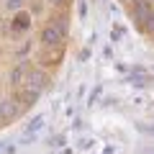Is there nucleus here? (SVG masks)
Wrapping results in <instances>:
<instances>
[{
	"label": "nucleus",
	"mask_w": 154,
	"mask_h": 154,
	"mask_svg": "<svg viewBox=\"0 0 154 154\" xmlns=\"http://www.w3.org/2000/svg\"><path fill=\"white\" fill-rule=\"evenodd\" d=\"M131 3H136V0H131Z\"/></svg>",
	"instance_id": "obj_12"
},
{
	"label": "nucleus",
	"mask_w": 154,
	"mask_h": 154,
	"mask_svg": "<svg viewBox=\"0 0 154 154\" xmlns=\"http://www.w3.org/2000/svg\"><path fill=\"white\" fill-rule=\"evenodd\" d=\"M31 21H33V16H31V11H18V13H13V18H11V23H8V36L11 38H18V36H23V33L31 28Z\"/></svg>",
	"instance_id": "obj_3"
},
{
	"label": "nucleus",
	"mask_w": 154,
	"mask_h": 154,
	"mask_svg": "<svg viewBox=\"0 0 154 154\" xmlns=\"http://www.w3.org/2000/svg\"><path fill=\"white\" fill-rule=\"evenodd\" d=\"M23 105L16 98H0V126H8L21 116Z\"/></svg>",
	"instance_id": "obj_4"
},
{
	"label": "nucleus",
	"mask_w": 154,
	"mask_h": 154,
	"mask_svg": "<svg viewBox=\"0 0 154 154\" xmlns=\"http://www.w3.org/2000/svg\"><path fill=\"white\" fill-rule=\"evenodd\" d=\"M28 46H31V44H28V41H23V44L18 46V51H16V57H26V54H28Z\"/></svg>",
	"instance_id": "obj_9"
},
{
	"label": "nucleus",
	"mask_w": 154,
	"mask_h": 154,
	"mask_svg": "<svg viewBox=\"0 0 154 154\" xmlns=\"http://www.w3.org/2000/svg\"><path fill=\"white\" fill-rule=\"evenodd\" d=\"M49 85H51V77H49V72H46L44 67H31V69H28L26 88L36 90V93H44V90L49 88Z\"/></svg>",
	"instance_id": "obj_5"
},
{
	"label": "nucleus",
	"mask_w": 154,
	"mask_h": 154,
	"mask_svg": "<svg viewBox=\"0 0 154 154\" xmlns=\"http://www.w3.org/2000/svg\"><path fill=\"white\" fill-rule=\"evenodd\" d=\"M46 3H49V5H54V8H64L69 0H46Z\"/></svg>",
	"instance_id": "obj_10"
},
{
	"label": "nucleus",
	"mask_w": 154,
	"mask_h": 154,
	"mask_svg": "<svg viewBox=\"0 0 154 154\" xmlns=\"http://www.w3.org/2000/svg\"><path fill=\"white\" fill-rule=\"evenodd\" d=\"M67 33H69V21H67L64 13H57L49 21L41 26L38 31V41H41V49H54V46H64Z\"/></svg>",
	"instance_id": "obj_1"
},
{
	"label": "nucleus",
	"mask_w": 154,
	"mask_h": 154,
	"mask_svg": "<svg viewBox=\"0 0 154 154\" xmlns=\"http://www.w3.org/2000/svg\"><path fill=\"white\" fill-rule=\"evenodd\" d=\"M28 69H31V64H26V62H18V64H13V69L8 72V82H11V88H13V90L26 88Z\"/></svg>",
	"instance_id": "obj_6"
},
{
	"label": "nucleus",
	"mask_w": 154,
	"mask_h": 154,
	"mask_svg": "<svg viewBox=\"0 0 154 154\" xmlns=\"http://www.w3.org/2000/svg\"><path fill=\"white\" fill-rule=\"evenodd\" d=\"M38 95H41V93H36V90H31V88H18V90H13V98H16L23 108L33 105V103L38 100Z\"/></svg>",
	"instance_id": "obj_7"
},
{
	"label": "nucleus",
	"mask_w": 154,
	"mask_h": 154,
	"mask_svg": "<svg viewBox=\"0 0 154 154\" xmlns=\"http://www.w3.org/2000/svg\"><path fill=\"white\" fill-rule=\"evenodd\" d=\"M144 3H146V5H149V8H154V0H144Z\"/></svg>",
	"instance_id": "obj_11"
},
{
	"label": "nucleus",
	"mask_w": 154,
	"mask_h": 154,
	"mask_svg": "<svg viewBox=\"0 0 154 154\" xmlns=\"http://www.w3.org/2000/svg\"><path fill=\"white\" fill-rule=\"evenodd\" d=\"M26 3L28 0H3V3H0V8H3V11L5 13H18V11H23V8H26Z\"/></svg>",
	"instance_id": "obj_8"
},
{
	"label": "nucleus",
	"mask_w": 154,
	"mask_h": 154,
	"mask_svg": "<svg viewBox=\"0 0 154 154\" xmlns=\"http://www.w3.org/2000/svg\"><path fill=\"white\" fill-rule=\"evenodd\" d=\"M131 18L134 23H136L139 31L144 33H154V8H149L144 0H136L131 8Z\"/></svg>",
	"instance_id": "obj_2"
}]
</instances>
